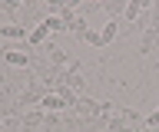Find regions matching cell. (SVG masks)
Returning a JSON list of instances; mask_svg holds the SVG:
<instances>
[{
    "mask_svg": "<svg viewBox=\"0 0 159 132\" xmlns=\"http://www.w3.org/2000/svg\"><path fill=\"white\" fill-rule=\"evenodd\" d=\"M76 112L86 116V119H109V102L103 106V102H93V99H86V96H80L76 99Z\"/></svg>",
    "mask_w": 159,
    "mask_h": 132,
    "instance_id": "obj_1",
    "label": "cell"
},
{
    "mask_svg": "<svg viewBox=\"0 0 159 132\" xmlns=\"http://www.w3.org/2000/svg\"><path fill=\"white\" fill-rule=\"evenodd\" d=\"M0 40H30V33L20 23H0Z\"/></svg>",
    "mask_w": 159,
    "mask_h": 132,
    "instance_id": "obj_2",
    "label": "cell"
},
{
    "mask_svg": "<svg viewBox=\"0 0 159 132\" xmlns=\"http://www.w3.org/2000/svg\"><path fill=\"white\" fill-rule=\"evenodd\" d=\"M63 106H66V102L60 99L57 92H47V96H43V102H40V109H43V112H60Z\"/></svg>",
    "mask_w": 159,
    "mask_h": 132,
    "instance_id": "obj_3",
    "label": "cell"
},
{
    "mask_svg": "<svg viewBox=\"0 0 159 132\" xmlns=\"http://www.w3.org/2000/svg\"><path fill=\"white\" fill-rule=\"evenodd\" d=\"M43 119H47L43 109H30L27 116H23V129H37V126H43Z\"/></svg>",
    "mask_w": 159,
    "mask_h": 132,
    "instance_id": "obj_4",
    "label": "cell"
},
{
    "mask_svg": "<svg viewBox=\"0 0 159 132\" xmlns=\"http://www.w3.org/2000/svg\"><path fill=\"white\" fill-rule=\"evenodd\" d=\"M3 60H7L10 66H23V70H27L30 56H27V53H20V50H3Z\"/></svg>",
    "mask_w": 159,
    "mask_h": 132,
    "instance_id": "obj_5",
    "label": "cell"
},
{
    "mask_svg": "<svg viewBox=\"0 0 159 132\" xmlns=\"http://www.w3.org/2000/svg\"><path fill=\"white\" fill-rule=\"evenodd\" d=\"M47 36H50V30H47V27H43V20H40L37 23V27H33V30H30V46H40V43H43V40H47Z\"/></svg>",
    "mask_w": 159,
    "mask_h": 132,
    "instance_id": "obj_6",
    "label": "cell"
},
{
    "mask_svg": "<svg viewBox=\"0 0 159 132\" xmlns=\"http://www.w3.org/2000/svg\"><path fill=\"white\" fill-rule=\"evenodd\" d=\"M116 27H119L116 20H109L106 27H103V30H99V36H103V46H106V43H113V40H116V33H119Z\"/></svg>",
    "mask_w": 159,
    "mask_h": 132,
    "instance_id": "obj_7",
    "label": "cell"
},
{
    "mask_svg": "<svg viewBox=\"0 0 159 132\" xmlns=\"http://www.w3.org/2000/svg\"><path fill=\"white\" fill-rule=\"evenodd\" d=\"M66 30H70V33H76V36H83V33H86V20H83V17H76V20H70V23H66Z\"/></svg>",
    "mask_w": 159,
    "mask_h": 132,
    "instance_id": "obj_8",
    "label": "cell"
},
{
    "mask_svg": "<svg viewBox=\"0 0 159 132\" xmlns=\"http://www.w3.org/2000/svg\"><path fill=\"white\" fill-rule=\"evenodd\" d=\"M43 27H47L50 33H57V30H66V23L60 20V17H47V20H43Z\"/></svg>",
    "mask_w": 159,
    "mask_h": 132,
    "instance_id": "obj_9",
    "label": "cell"
},
{
    "mask_svg": "<svg viewBox=\"0 0 159 132\" xmlns=\"http://www.w3.org/2000/svg\"><path fill=\"white\" fill-rule=\"evenodd\" d=\"M83 40H86L89 46H103V36H99L96 30H86V33H83Z\"/></svg>",
    "mask_w": 159,
    "mask_h": 132,
    "instance_id": "obj_10",
    "label": "cell"
},
{
    "mask_svg": "<svg viewBox=\"0 0 159 132\" xmlns=\"http://www.w3.org/2000/svg\"><path fill=\"white\" fill-rule=\"evenodd\" d=\"M139 13H143V3H129V7H126V17H129V20H136Z\"/></svg>",
    "mask_w": 159,
    "mask_h": 132,
    "instance_id": "obj_11",
    "label": "cell"
},
{
    "mask_svg": "<svg viewBox=\"0 0 159 132\" xmlns=\"http://www.w3.org/2000/svg\"><path fill=\"white\" fill-rule=\"evenodd\" d=\"M146 129H159V109H156V112H152V116L146 119Z\"/></svg>",
    "mask_w": 159,
    "mask_h": 132,
    "instance_id": "obj_12",
    "label": "cell"
},
{
    "mask_svg": "<svg viewBox=\"0 0 159 132\" xmlns=\"http://www.w3.org/2000/svg\"><path fill=\"white\" fill-rule=\"evenodd\" d=\"M143 132H152V129H143Z\"/></svg>",
    "mask_w": 159,
    "mask_h": 132,
    "instance_id": "obj_13",
    "label": "cell"
}]
</instances>
